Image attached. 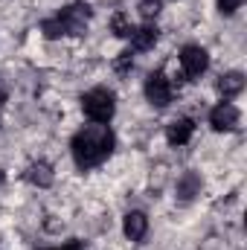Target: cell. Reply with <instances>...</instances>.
<instances>
[{
	"label": "cell",
	"mask_w": 247,
	"mask_h": 250,
	"mask_svg": "<svg viewBox=\"0 0 247 250\" xmlns=\"http://www.w3.org/2000/svg\"><path fill=\"white\" fill-rule=\"evenodd\" d=\"M73 157H76V166L79 169H90V166H99L102 160H108V154L114 151V134L111 128L102 123L90 125L84 131H79L73 137Z\"/></svg>",
	"instance_id": "cell-1"
},
{
	"label": "cell",
	"mask_w": 247,
	"mask_h": 250,
	"mask_svg": "<svg viewBox=\"0 0 247 250\" xmlns=\"http://www.w3.org/2000/svg\"><path fill=\"white\" fill-rule=\"evenodd\" d=\"M87 18H90V9H87V6H67V9H62V12L56 15V18L44 21L41 29H44L47 38H59V35H82Z\"/></svg>",
	"instance_id": "cell-2"
},
{
	"label": "cell",
	"mask_w": 247,
	"mask_h": 250,
	"mask_svg": "<svg viewBox=\"0 0 247 250\" xmlns=\"http://www.w3.org/2000/svg\"><path fill=\"white\" fill-rule=\"evenodd\" d=\"M82 108H84V114H87L93 123H108V120L114 117V111H117L114 93L105 90V87H96V90H90V93L82 96Z\"/></svg>",
	"instance_id": "cell-3"
},
{
	"label": "cell",
	"mask_w": 247,
	"mask_h": 250,
	"mask_svg": "<svg viewBox=\"0 0 247 250\" xmlns=\"http://www.w3.org/2000/svg\"><path fill=\"white\" fill-rule=\"evenodd\" d=\"M145 96H148L151 105L166 108V105L172 102V84H169V79H166L163 73H151L148 82H145Z\"/></svg>",
	"instance_id": "cell-4"
},
{
	"label": "cell",
	"mask_w": 247,
	"mask_h": 250,
	"mask_svg": "<svg viewBox=\"0 0 247 250\" xmlns=\"http://www.w3.org/2000/svg\"><path fill=\"white\" fill-rule=\"evenodd\" d=\"M181 67H184V73L189 76V79L201 76V73L209 67V56H206V50H201V47H186L184 53H181Z\"/></svg>",
	"instance_id": "cell-5"
},
{
	"label": "cell",
	"mask_w": 247,
	"mask_h": 250,
	"mask_svg": "<svg viewBox=\"0 0 247 250\" xmlns=\"http://www.w3.org/2000/svg\"><path fill=\"white\" fill-rule=\"evenodd\" d=\"M209 125H212L215 131H233V128L239 125V111H236V105H230V102L215 105L212 114H209Z\"/></svg>",
	"instance_id": "cell-6"
},
{
	"label": "cell",
	"mask_w": 247,
	"mask_h": 250,
	"mask_svg": "<svg viewBox=\"0 0 247 250\" xmlns=\"http://www.w3.org/2000/svg\"><path fill=\"white\" fill-rule=\"evenodd\" d=\"M192 131H195V123H192L189 117H181V120H175V123L169 125L166 137H169V143H172V146H184V143H189Z\"/></svg>",
	"instance_id": "cell-7"
},
{
	"label": "cell",
	"mask_w": 247,
	"mask_h": 250,
	"mask_svg": "<svg viewBox=\"0 0 247 250\" xmlns=\"http://www.w3.org/2000/svg\"><path fill=\"white\" fill-rule=\"evenodd\" d=\"M145 230H148V218L143 212H128L125 215V236L131 242H140L145 236Z\"/></svg>",
	"instance_id": "cell-8"
},
{
	"label": "cell",
	"mask_w": 247,
	"mask_h": 250,
	"mask_svg": "<svg viewBox=\"0 0 247 250\" xmlns=\"http://www.w3.org/2000/svg\"><path fill=\"white\" fill-rule=\"evenodd\" d=\"M154 41H157V26H140V29H134L131 32V44H134V50H148V47H154Z\"/></svg>",
	"instance_id": "cell-9"
},
{
	"label": "cell",
	"mask_w": 247,
	"mask_h": 250,
	"mask_svg": "<svg viewBox=\"0 0 247 250\" xmlns=\"http://www.w3.org/2000/svg\"><path fill=\"white\" fill-rule=\"evenodd\" d=\"M218 90H221L224 96H236V93H242V90H245V76H242L239 70L224 73L221 82H218Z\"/></svg>",
	"instance_id": "cell-10"
},
{
	"label": "cell",
	"mask_w": 247,
	"mask_h": 250,
	"mask_svg": "<svg viewBox=\"0 0 247 250\" xmlns=\"http://www.w3.org/2000/svg\"><path fill=\"white\" fill-rule=\"evenodd\" d=\"M26 178H29V184H35V187H50V184H53V169H50L47 163H32L29 172H26Z\"/></svg>",
	"instance_id": "cell-11"
},
{
	"label": "cell",
	"mask_w": 247,
	"mask_h": 250,
	"mask_svg": "<svg viewBox=\"0 0 247 250\" xmlns=\"http://www.w3.org/2000/svg\"><path fill=\"white\" fill-rule=\"evenodd\" d=\"M160 9H163L160 0H143V3H140V15H143V18H157Z\"/></svg>",
	"instance_id": "cell-12"
},
{
	"label": "cell",
	"mask_w": 247,
	"mask_h": 250,
	"mask_svg": "<svg viewBox=\"0 0 247 250\" xmlns=\"http://www.w3.org/2000/svg\"><path fill=\"white\" fill-rule=\"evenodd\" d=\"M131 32H134V26L125 21L123 15H117V18H114V35H120V38H128Z\"/></svg>",
	"instance_id": "cell-13"
},
{
	"label": "cell",
	"mask_w": 247,
	"mask_h": 250,
	"mask_svg": "<svg viewBox=\"0 0 247 250\" xmlns=\"http://www.w3.org/2000/svg\"><path fill=\"white\" fill-rule=\"evenodd\" d=\"M242 3H245V0H218V9H221V15H233Z\"/></svg>",
	"instance_id": "cell-14"
},
{
	"label": "cell",
	"mask_w": 247,
	"mask_h": 250,
	"mask_svg": "<svg viewBox=\"0 0 247 250\" xmlns=\"http://www.w3.org/2000/svg\"><path fill=\"white\" fill-rule=\"evenodd\" d=\"M128 67H131V53H123V56H120V62H117V70H120V73H125Z\"/></svg>",
	"instance_id": "cell-15"
},
{
	"label": "cell",
	"mask_w": 247,
	"mask_h": 250,
	"mask_svg": "<svg viewBox=\"0 0 247 250\" xmlns=\"http://www.w3.org/2000/svg\"><path fill=\"white\" fill-rule=\"evenodd\" d=\"M59 250H84V245H82V242H67V245L59 248Z\"/></svg>",
	"instance_id": "cell-16"
},
{
	"label": "cell",
	"mask_w": 247,
	"mask_h": 250,
	"mask_svg": "<svg viewBox=\"0 0 247 250\" xmlns=\"http://www.w3.org/2000/svg\"><path fill=\"white\" fill-rule=\"evenodd\" d=\"M0 181H3V172H0Z\"/></svg>",
	"instance_id": "cell-17"
}]
</instances>
